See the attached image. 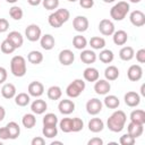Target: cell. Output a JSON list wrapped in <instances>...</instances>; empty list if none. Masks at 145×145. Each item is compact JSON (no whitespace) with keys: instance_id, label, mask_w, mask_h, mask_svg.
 Masks as SVG:
<instances>
[{"instance_id":"ac0fdd59","label":"cell","mask_w":145,"mask_h":145,"mask_svg":"<svg viewBox=\"0 0 145 145\" xmlns=\"http://www.w3.org/2000/svg\"><path fill=\"white\" fill-rule=\"evenodd\" d=\"M40 44H41L42 49L49 51V50H52L54 48L56 40H54V37L51 34H44L40 39Z\"/></svg>"},{"instance_id":"11a10c76","label":"cell","mask_w":145,"mask_h":145,"mask_svg":"<svg viewBox=\"0 0 145 145\" xmlns=\"http://www.w3.org/2000/svg\"><path fill=\"white\" fill-rule=\"evenodd\" d=\"M5 117H6V110L2 105H0V121H2L5 119Z\"/></svg>"},{"instance_id":"f1b7e54d","label":"cell","mask_w":145,"mask_h":145,"mask_svg":"<svg viewBox=\"0 0 145 145\" xmlns=\"http://www.w3.org/2000/svg\"><path fill=\"white\" fill-rule=\"evenodd\" d=\"M46 95H48V97H49L50 100H52V101H57V100H59V99L61 97V95H62V91H61V88H60L59 86L53 85V86H50V87L48 88Z\"/></svg>"},{"instance_id":"f546056e","label":"cell","mask_w":145,"mask_h":145,"mask_svg":"<svg viewBox=\"0 0 145 145\" xmlns=\"http://www.w3.org/2000/svg\"><path fill=\"white\" fill-rule=\"evenodd\" d=\"M31 102V95L27 93H18L15 95V103L18 106H26Z\"/></svg>"},{"instance_id":"5b68a950","label":"cell","mask_w":145,"mask_h":145,"mask_svg":"<svg viewBox=\"0 0 145 145\" xmlns=\"http://www.w3.org/2000/svg\"><path fill=\"white\" fill-rule=\"evenodd\" d=\"M25 36H26V39H27L28 41H31V42H36V41H39V40L41 39V36H42V31H41V28H40L39 25H36V24H31V25H28V26L26 27V29H25Z\"/></svg>"},{"instance_id":"681fc988","label":"cell","mask_w":145,"mask_h":145,"mask_svg":"<svg viewBox=\"0 0 145 145\" xmlns=\"http://www.w3.org/2000/svg\"><path fill=\"white\" fill-rule=\"evenodd\" d=\"M9 28V22L6 18H0V33L7 32Z\"/></svg>"},{"instance_id":"d590c367","label":"cell","mask_w":145,"mask_h":145,"mask_svg":"<svg viewBox=\"0 0 145 145\" xmlns=\"http://www.w3.org/2000/svg\"><path fill=\"white\" fill-rule=\"evenodd\" d=\"M72 45L77 50H84L87 45V40L83 35H76L72 39Z\"/></svg>"},{"instance_id":"44dd1931","label":"cell","mask_w":145,"mask_h":145,"mask_svg":"<svg viewBox=\"0 0 145 145\" xmlns=\"http://www.w3.org/2000/svg\"><path fill=\"white\" fill-rule=\"evenodd\" d=\"M127 130L128 134H130L133 137L137 138L139 136H142L143 131H144V125H139V123H135V122H129L127 126Z\"/></svg>"},{"instance_id":"816d5d0a","label":"cell","mask_w":145,"mask_h":145,"mask_svg":"<svg viewBox=\"0 0 145 145\" xmlns=\"http://www.w3.org/2000/svg\"><path fill=\"white\" fill-rule=\"evenodd\" d=\"M7 77H8L7 69L3 67H0V84H3L7 80Z\"/></svg>"},{"instance_id":"52a82bcc","label":"cell","mask_w":145,"mask_h":145,"mask_svg":"<svg viewBox=\"0 0 145 145\" xmlns=\"http://www.w3.org/2000/svg\"><path fill=\"white\" fill-rule=\"evenodd\" d=\"M89 26V22L88 19L85 17V16H76L72 20V27L75 31L79 32V33H83V32H86L87 28Z\"/></svg>"},{"instance_id":"f5cc1de1","label":"cell","mask_w":145,"mask_h":145,"mask_svg":"<svg viewBox=\"0 0 145 145\" xmlns=\"http://www.w3.org/2000/svg\"><path fill=\"white\" fill-rule=\"evenodd\" d=\"M45 144V139L43 137H34L32 140H31V145H44Z\"/></svg>"},{"instance_id":"3957f363","label":"cell","mask_w":145,"mask_h":145,"mask_svg":"<svg viewBox=\"0 0 145 145\" xmlns=\"http://www.w3.org/2000/svg\"><path fill=\"white\" fill-rule=\"evenodd\" d=\"M129 9H130V7L127 1H119L110 9V16L112 19L120 22L123 18H126Z\"/></svg>"},{"instance_id":"ffe728a7","label":"cell","mask_w":145,"mask_h":145,"mask_svg":"<svg viewBox=\"0 0 145 145\" xmlns=\"http://www.w3.org/2000/svg\"><path fill=\"white\" fill-rule=\"evenodd\" d=\"M79 58H80L82 62H84V63H86V65H91V63H94V62L96 61L97 56H96V53H95L93 50H85V49H84V50L82 51Z\"/></svg>"},{"instance_id":"db71d44e","label":"cell","mask_w":145,"mask_h":145,"mask_svg":"<svg viewBox=\"0 0 145 145\" xmlns=\"http://www.w3.org/2000/svg\"><path fill=\"white\" fill-rule=\"evenodd\" d=\"M87 144L88 145H102L103 144V140L100 137H93V138H91L87 142Z\"/></svg>"},{"instance_id":"7a4b0ae2","label":"cell","mask_w":145,"mask_h":145,"mask_svg":"<svg viewBox=\"0 0 145 145\" xmlns=\"http://www.w3.org/2000/svg\"><path fill=\"white\" fill-rule=\"evenodd\" d=\"M10 71L15 77H23L27 71L26 60L22 56H15L10 60Z\"/></svg>"},{"instance_id":"277c9868","label":"cell","mask_w":145,"mask_h":145,"mask_svg":"<svg viewBox=\"0 0 145 145\" xmlns=\"http://www.w3.org/2000/svg\"><path fill=\"white\" fill-rule=\"evenodd\" d=\"M85 87H86L85 82H84L83 79H80V78H76V79H74V80L67 86V88H66V94H67L69 97H71V99L78 97V96L84 92Z\"/></svg>"},{"instance_id":"2e32d148","label":"cell","mask_w":145,"mask_h":145,"mask_svg":"<svg viewBox=\"0 0 145 145\" xmlns=\"http://www.w3.org/2000/svg\"><path fill=\"white\" fill-rule=\"evenodd\" d=\"M46 108H48L46 102L44 100H41V99L34 100L31 104V110L35 114H43L46 111Z\"/></svg>"},{"instance_id":"6da1fadb","label":"cell","mask_w":145,"mask_h":145,"mask_svg":"<svg viewBox=\"0 0 145 145\" xmlns=\"http://www.w3.org/2000/svg\"><path fill=\"white\" fill-rule=\"evenodd\" d=\"M126 121H127L126 113L122 110H117V111H114L108 118L106 126H108V128L111 131H113V133H120L125 128Z\"/></svg>"},{"instance_id":"ba28073f","label":"cell","mask_w":145,"mask_h":145,"mask_svg":"<svg viewBox=\"0 0 145 145\" xmlns=\"http://www.w3.org/2000/svg\"><path fill=\"white\" fill-rule=\"evenodd\" d=\"M99 31L102 35L104 36H110L113 34L114 32V24L110 20V19H102L100 23H99Z\"/></svg>"},{"instance_id":"484cf974","label":"cell","mask_w":145,"mask_h":145,"mask_svg":"<svg viewBox=\"0 0 145 145\" xmlns=\"http://www.w3.org/2000/svg\"><path fill=\"white\" fill-rule=\"evenodd\" d=\"M6 127H7L8 131H9V138L10 139H16L19 136V134H20V127H19V125L17 122L10 121V122H8L6 125Z\"/></svg>"},{"instance_id":"cb8c5ba5","label":"cell","mask_w":145,"mask_h":145,"mask_svg":"<svg viewBox=\"0 0 145 145\" xmlns=\"http://www.w3.org/2000/svg\"><path fill=\"white\" fill-rule=\"evenodd\" d=\"M130 121L135 122V123H139V125H144L145 123V111L142 109H137L131 111L130 116Z\"/></svg>"},{"instance_id":"ee69618b","label":"cell","mask_w":145,"mask_h":145,"mask_svg":"<svg viewBox=\"0 0 145 145\" xmlns=\"http://www.w3.org/2000/svg\"><path fill=\"white\" fill-rule=\"evenodd\" d=\"M83 128H84V121L80 118H78V117L72 118V128H71V131L72 133H78V131L83 130Z\"/></svg>"},{"instance_id":"7bdbcfd3","label":"cell","mask_w":145,"mask_h":145,"mask_svg":"<svg viewBox=\"0 0 145 145\" xmlns=\"http://www.w3.org/2000/svg\"><path fill=\"white\" fill-rule=\"evenodd\" d=\"M48 22H49L50 26H52V27H54V28H59V27H61V26H62V23H61V22H60V19L57 17V15L54 14V11H53L52 14H50V15H49Z\"/></svg>"},{"instance_id":"6f0895ef","label":"cell","mask_w":145,"mask_h":145,"mask_svg":"<svg viewBox=\"0 0 145 145\" xmlns=\"http://www.w3.org/2000/svg\"><path fill=\"white\" fill-rule=\"evenodd\" d=\"M140 95L145 96V84H143V85L140 86Z\"/></svg>"},{"instance_id":"4dcf8cb0","label":"cell","mask_w":145,"mask_h":145,"mask_svg":"<svg viewBox=\"0 0 145 145\" xmlns=\"http://www.w3.org/2000/svg\"><path fill=\"white\" fill-rule=\"evenodd\" d=\"M99 59L103 63H111L113 61V59H114V54L109 49H102V51L99 54Z\"/></svg>"},{"instance_id":"ab89813d","label":"cell","mask_w":145,"mask_h":145,"mask_svg":"<svg viewBox=\"0 0 145 145\" xmlns=\"http://www.w3.org/2000/svg\"><path fill=\"white\" fill-rule=\"evenodd\" d=\"M23 15H24L23 9L20 7H18V6H12L9 9V16L15 20H20L23 18Z\"/></svg>"},{"instance_id":"d4e9b609","label":"cell","mask_w":145,"mask_h":145,"mask_svg":"<svg viewBox=\"0 0 145 145\" xmlns=\"http://www.w3.org/2000/svg\"><path fill=\"white\" fill-rule=\"evenodd\" d=\"M104 128V122L100 118H92L88 121V129L92 133H100Z\"/></svg>"},{"instance_id":"c3c4849f","label":"cell","mask_w":145,"mask_h":145,"mask_svg":"<svg viewBox=\"0 0 145 145\" xmlns=\"http://www.w3.org/2000/svg\"><path fill=\"white\" fill-rule=\"evenodd\" d=\"M79 6L84 9H91L94 6V0H79Z\"/></svg>"},{"instance_id":"94428289","label":"cell","mask_w":145,"mask_h":145,"mask_svg":"<svg viewBox=\"0 0 145 145\" xmlns=\"http://www.w3.org/2000/svg\"><path fill=\"white\" fill-rule=\"evenodd\" d=\"M8 3H15V2H17L18 0H6Z\"/></svg>"},{"instance_id":"60d3db41","label":"cell","mask_w":145,"mask_h":145,"mask_svg":"<svg viewBox=\"0 0 145 145\" xmlns=\"http://www.w3.org/2000/svg\"><path fill=\"white\" fill-rule=\"evenodd\" d=\"M54 14L57 15V17L60 19V22H61L62 24L66 23V22H68V19L70 18V12H69V10L66 9V8H59V9H57V10L54 11Z\"/></svg>"},{"instance_id":"bcb514c9","label":"cell","mask_w":145,"mask_h":145,"mask_svg":"<svg viewBox=\"0 0 145 145\" xmlns=\"http://www.w3.org/2000/svg\"><path fill=\"white\" fill-rule=\"evenodd\" d=\"M42 5L46 10H54L59 7V0H42Z\"/></svg>"},{"instance_id":"7dc6e473","label":"cell","mask_w":145,"mask_h":145,"mask_svg":"<svg viewBox=\"0 0 145 145\" xmlns=\"http://www.w3.org/2000/svg\"><path fill=\"white\" fill-rule=\"evenodd\" d=\"M136 60L139 63H144L145 62V49H139L136 52Z\"/></svg>"},{"instance_id":"74e56055","label":"cell","mask_w":145,"mask_h":145,"mask_svg":"<svg viewBox=\"0 0 145 145\" xmlns=\"http://www.w3.org/2000/svg\"><path fill=\"white\" fill-rule=\"evenodd\" d=\"M59 127L63 133H71L72 128V119L71 118H62L59 121Z\"/></svg>"},{"instance_id":"e575fe53","label":"cell","mask_w":145,"mask_h":145,"mask_svg":"<svg viewBox=\"0 0 145 145\" xmlns=\"http://www.w3.org/2000/svg\"><path fill=\"white\" fill-rule=\"evenodd\" d=\"M103 103L109 109H117L120 104V101L116 95H106L103 100Z\"/></svg>"},{"instance_id":"9c48e42d","label":"cell","mask_w":145,"mask_h":145,"mask_svg":"<svg viewBox=\"0 0 145 145\" xmlns=\"http://www.w3.org/2000/svg\"><path fill=\"white\" fill-rule=\"evenodd\" d=\"M127 77L130 82H138L143 77V68L139 65H131L127 70Z\"/></svg>"},{"instance_id":"83f0119b","label":"cell","mask_w":145,"mask_h":145,"mask_svg":"<svg viewBox=\"0 0 145 145\" xmlns=\"http://www.w3.org/2000/svg\"><path fill=\"white\" fill-rule=\"evenodd\" d=\"M104 77L109 82L116 80L119 77V69L116 66H108L104 70Z\"/></svg>"},{"instance_id":"9f6ffc18","label":"cell","mask_w":145,"mask_h":145,"mask_svg":"<svg viewBox=\"0 0 145 145\" xmlns=\"http://www.w3.org/2000/svg\"><path fill=\"white\" fill-rule=\"evenodd\" d=\"M27 2L31 5V6H39L41 2H42V0H27Z\"/></svg>"},{"instance_id":"9a60e30c","label":"cell","mask_w":145,"mask_h":145,"mask_svg":"<svg viewBox=\"0 0 145 145\" xmlns=\"http://www.w3.org/2000/svg\"><path fill=\"white\" fill-rule=\"evenodd\" d=\"M58 110L61 114H70L75 111V103L71 101V100H67V99H63L59 102L58 104Z\"/></svg>"},{"instance_id":"b9f144b4","label":"cell","mask_w":145,"mask_h":145,"mask_svg":"<svg viewBox=\"0 0 145 145\" xmlns=\"http://www.w3.org/2000/svg\"><path fill=\"white\" fill-rule=\"evenodd\" d=\"M43 126H57L58 123V117L54 113H46L43 117Z\"/></svg>"},{"instance_id":"f35d334b","label":"cell","mask_w":145,"mask_h":145,"mask_svg":"<svg viewBox=\"0 0 145 145\" xmlns=\"http://www.w3.org/2000/svg\"><path fill=\"white\" fill-rule=\"evenodd\" d=\"M42 134L46 138H53L58 135V128L57 126H43Z\"/></svg>"},{"instance_id":"be15d7a7","label":"cell","mask_w":145,"mask_h":145,"mask_svg":"<svg viewBox=\"0 0 145 145\" xmlns=\"http://www.w3.org/2000/svg\"><path fill=\"white\" fill-rule=\"evenodd\" d=\"M68 1H69V2H76L77 0H68Z\"/></svg>"},{"instance_id":"836d02e7","label":"cell","mask_w":145,"mask_h":145,"mask_svg":"<svg viewBox=\"0 0 145 145\" xmlns=\"http://www.w3.org/2000/svg\"><path fill=\"white\" fill-rule=\"evenodd\" d=\"M27 60L33 65H40L43 61V54L40 51L33 50L27 54Z\"/></svg>"},{"instance_id":"d6a6232c","label":"cell","mask_w":145,"mask_h":145,"mask_svg":"<svg viewBox=\"0 0 145 145\" xmlns=\"http://www.w3.org/2000/svg\"><path fill=\"white\" fill-rule=\"evenodd\" d=\"M89 45L93 50H102L105 46V40L101 36H93L89 40Z\"/></svg>"},{"instance_id":"8fae6325","label":"cell","mask_w":145,"mask_h":145,"mask_svg":"<svg viewBox=\"0 0 145 145\" xmlns=\"http://www.w3.org/2000/svg\"><path fill=\"white\" fill-rule=\"evenodd\" d=\"M27 92L31 96L34 97H40L43 93H44V85L41 82L34 80L32 83H29L28 87H27Z\"/></svg>"},{"instance_id":"5bb4252c","label":"cell","mask_w":145,"mask_h":145,"mask_svg":"<svg viewBox=\"0 0 145 145\" xmlns=\"http://www.w3.org/2000/svg\"><path fill=\"white\" fill-rule=\"evenodd\" d=\"M123 100H125L126 105H128L130 108H135L140 103V95L134 91H129L125 94Z\"/></svg>"},{"instance_id":"7c38bea8","label":"cell","mask_w":145,"mask_h":145,"mask_svg":"<svg viewBox=\"0 0 145 145\" xmlns=\"http://www.w3.org/2000/svg\"><path fill=\"white\" fill-rule=\"evenodd\" d=\"M58 59H59V62L62 66H70L75 60V54H74V52L71 50L65 49V50L60 51Z\"/></svg>"},{"instance_id":"e7e4bbea","label":"cell","mask_w":145,"mask_h":145,"mask_svg":"<svg viewBox=\"0 0 145 145\" xmlns=\"http://www.w3.org/2000/svg\"><path fill=\"white\" fill-rule=\"evenodd\" d=\"M0 145H2V143H1V142H0Z\"/></svg>"},{"instance_id":"1f68e13d","label":"cell","mask_w":145,"mask_h":145,"mask_svg":"<svg viewBox=\"0 0 145 145\" xmlns=\"http://www.w3.org/2000/svg\"><path fill=\"white\" fill-rule=\"evenodd\" d=\"M22 123L25 128L31 129L36 125V118L34 116V113H26L23 116L22 118Z\"/></svg>"},{"instance_id":"e0dca14e","label":"cell","mask_w":145,"mask_h":145,"mask_svg":"<svg viewBox=\"0 0 145 145\" xmlns=\"http://www.w3.org/2000/svg\"><path fill=\"white\" fill-rule=\"evenodd\" d=\"M112 39H113V43L116 45H125L128 40V34L123 29H118V31L113 32Z\"/></svg>"},{"instance_id":"603a6c76","label":"cell","mask_w":145,"mask_h":145,"mask_svg":"<svg viewBox=\"0 0 145 145\" xmlns=\"http://www.w3.org/2000/svg\"><path fill=\"white\" fill-rule=\"evenodd\" d=\"M1 95L5 99H7V100L15 97V95H16V87H15V85L11 84V83L3 84V86L1 87Z\"/></svg>"},{"instance_id":"d6986e66","label":"cell","mask_w":145,"mask_h":145,"mask_svg":"<svg viewBox=\"0 0 145 145\" xmlns=\"http://www.w3.org/2000/svg\"><path fill=\"white\" fill-rule=\"evenodd\" d=\"M83 77H84V79H85L86 82L93 83V82H96V80L99 79L100 72H99V70H97L96 68H94V67H87V68L84 70V72H83Z\"/></svg>"},{"instance_id":"4fadbf2b","label":"cell","mask_w":145,"mask_h":145,"mask_svg":"<svg viewBox=\"0 0 145 145\" xmlns=\"http://www.w3.org/2000/svg\"><path fill=\"white\" fill-rule=\"evenodd\" d=\"M129 19H130V23L136 27H140L145 25V14L140 10L131 11L129 15Z\"/></svg>"},{"instance_id":"f907efd6","label":"cell","mask_w":145,"mask_h":145,"mask_svg":"<svg viewBox=\"0 0 145 145\" xmlns=\"http://www.w3.org/2000/svg\"><path fill=\"white\" fill-rule=\"evenodd\" d=\"M0 139H2V140L10 139V138H9V131H8L7 127H2V128H0Z\"/></svg>"},{"instance_id":"4316f807","label":"cell","mask_w":145,"mask_h":145,"mask_svg":"<svg viewBox=\"0 0 145 145\" xmlns=\"http://www.w3.org/2000/svg\"><path fill=\"white\" fill-rule=\"evenodd\" d=\"M119 57L123 61H130L135 57V51L131 46H123L119 51Z\"/></svg>"},{"instance_id":"6125c7cd","label":"cell","mask_w":145,"mask_h":145,"mask_svg":"<svg viewBox=\"0 0 145 145\" xmlns=\"http://www.w3.org/2000/svg\"><path fill=\"white\" fill-rule=\"evenodd\" d=\"M131 3H138V2H140V0H129Z\"/></svg>"},{"instance_id":"680465c9","label":"cell","mask_w":145,"mask_h":145,"mask_svg":"<svg viewBox=\"0 0 145 145\" xmlns=\"http://www.w3.org/2000/svg\"><path fill=\"white\" fill-rule=\"evenodd\" d=\"M51 145H62V142H58V140H54L51 143Z\"/></svg>"},{"instance_id":"30bf717a","label":"cell","mask_w":145,"mask_h":145,"mask_svg":"<svg viewBox=\"0 0 145 145\" xmlns=\"http://www.w3.org/2000/svg\"><path fill=\"white\" fill-rule=\"evenodd\" d=\"M111 89V85L106 79H97L94 84V91L99 95H106Z\"/></svg>"},{"instance_id":"8992f818","label":"cell","mask_w":145,"mask_h":145,"mask_svg":"<svg viewBox=\"0 0 145 145\" xmlns=\"http://www.w3.org/2000/svg\"><path fill=\"white\" fill-rule=\"evenodd\" d=\"M102 106H103V103L96 99V97H93V99H89L87 102H86V111L88 114L91 116H96L99 114L101 111H102Z\"/></svg>"},{"instance_id":"91938a15","label":"cell","mask_w":145,"mask_h":145,"mask_svg":"<svg viewBox=\"0 0 145 145\" xmlns=\"http://www.w3.org/2000/svg\"><path fill=\"white\" fill-rule=\"evenodd\" d=\"M103 2H105V3H111V2H114L116 0H102Z\"/></svg>"},{"instance_id":"8d00e7d4","label":"cell","mask_w":145,"mask_h":145,"mask_svg":"<svg viewBox=\"0 0 145 145\" xmlns=\"http://www.w3.org/2000/svg\"><path fill=\"white\" fill-rule=\"evenodd\" d=\"M0 50H1L2 53L10 54V53H12V52L16 50V48H15V45L11 43L10 40L6 39V40H3V41L1 42V44H0Z\"/></svg>"},{"instance_id":"f6af8a7d","label":"cell","mask_w":145,"mask_h":145,"mask_svg":"<svg viewBox=\"0 0 145 145\" xmlns=\"http://www.w3.org/2000/svg\"><path fill=\"white\" fill-rule=\"evenodd\" d=\"M135 142H136V138L135 137H133L130 134H125V135H122L121 137H120V139H119V143L121 144V145H134L135 144Z\"/></svg>"},{"instance_id":"7402d4cb","label":"cell","mask_w":145,"mask_h":145,"mask_svg":"<svg viewBox=\"0 0 145 145\" xmlns=\"http://www.w3.org/2000/svg\"><path fill=\"white\" fill-rule=\"evenodd\" d=\"M7 39L11 41V43L15 45L16 49L20 48V46L23 45V43H24V37H23V35H22L19 32H17V31H11V32H9Z\"/></svg>"}]
</instances>
